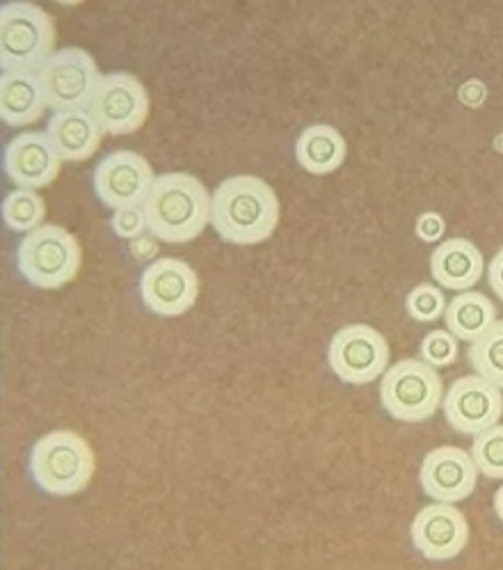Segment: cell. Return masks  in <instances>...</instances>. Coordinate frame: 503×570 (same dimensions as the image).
Returning a JSON list of instances; mask_svg holds the SVG:
<instances>
[{"label":"cell","instance_id":"10","mask_svg":"<svg viewBox=\"0 0 503 570\" xmlns=\"http://www.w3.org/2000/svg\"><path fill=\"white\" fill-rule=\"evenodd\" d=\"M156 181L151 163L129 149L106 154L95 168V193L112 212L126 207H142Z\"/></svg>","mask_w":503,"mask_h":570},{"label":"cell","instance_id":"25","mask_svg":"<svg viewBox=\"0 0 503 570\" xmlns=\"http://www.w3.org/2000/svg\"><path fill=\"white\" fill-rule=\"evenodd\" d=\"M418 351H422L424 362L440 370V366H448L457 360V337L448 331H433L424 337Z\"/></svg>","mask_w":503,"mask_h":570},{"label":"cell","instance_id":"14","mask_svg":"<svg viewBox=\"0 0 503 570\" xmlns=\"http://www.w3.org/2000/svg\"><path fill=\"white\" fill-rule=\"evenodd\" d=\"M424 493L435 502H463L467 500L479 481V468L474 456L460 446H437L428 452L422 472H418Z\"/></svg>","mask_w":503,"mask_h":570},{"label":"cell","instance_id":"6","mask_svg":"<svg viewBox=\"0 0 503 570\" xmlns=\"http://www.w3.org/2000/svg\"><path fill=\"white\" fill-rule=\"evenodd\" d=\"M444 399V383L435 366L424 360L405 357L387 366L381 381L383 409L405 424L431 420Z\"/></svg>","mask_w":503,"mask_h":570},{"label":"cell","instance_id":"24","mask_svg":"<svg viewBox=\"0 0 503 570\" xmlns=\"http://www.w3.org/2000/svg\"><path fill=\"white\" fill-rule=\"evenodd\" d=\"M446 296L440 287H435V284L431 282H424V284H416V287L407 294V301H405V307H407V314L418 321V323H431V321H437L440 316H444L446 312Z\"/></svg>","mask_w":503,"mask_h":570},{"label":"cell","instance_id":"30","mask_svg":"<svg viewBox=\"0 0 503 570\" xmlns=\"http://www.w3.org/2000/svg\"><path fill=\"white\" fill-rule=\"evenodd\" d=\"M494 513L503 522V483L499 485V491L494 493Z\"/></svg>","mask_w":503,"mask_h":570},{"label":"cell","instance_id":"4","mask_svg":"<svg viewBox=\"0 0 503 570\" xmlns=\"http://www.w3.org/2000/svg\"><path fill=\"white\" fill-rule=\"evenodd\" d=\"M56 53L53 17L28 0L0 6V65L3 71H39Z\"/></svg>","mask_w":503,"mask_h":570},{"label":"cell","instance_id":"20","mask_svg":"<svg viewBox=\"0 0 503 570\" xmlns=\"http://www.w3.org/2000/svg\"><path fill=\"white\" fill-rule=\"evenodd\" d=\"M444 321L448 333L472 344L496 323V307L485 294L460 292L448 301Z\"/></svg>","mask_w":503,"mask_h":570},{"label":"cell","instance_id":"29","mask_svg":"<svg viewBox=\"0 0 503 570\" xmlns=\"http://www.w3.org/2000/svg\"><path fill=\"white\" fill-rule=\"evenodd\" d=\"M487 282L492 292L503 301V248L487 264Z\"/></svg>","mask_w":503,"mask_h":570},{"label":"cell","instance_id":"13","mask_svg":"<svg viewBox=\"0 0 503 570\" xmlns=\"http://www.w3.org/2000/svg\"><path fill=\"white\" fill-rule=\"evenodd\" d=\"M410 537L412 546L426 559L448 561L467 548L470 522L453 502H433L414 515Z\"/></svg>","mask_w":503,"mask_h":570},{"label":"cell","instance_id":"22","mask_svg":"<svg viewBox=\"0 0 503 570\" xmlns=\"http://www.w3.org/2000/svg\"><path fill=\"white\" fill-rule=\"evenodd\" d=\"M470 362L479 376L503 390V321H496L483 337L472 342Z\"/></svg>","mask_w":503,"mask_h":570},{"label":"cell","instance_id":"9","mask_svg":"<svg viewBox=\"0 0 503 570\" xmlns=\"http://www.w3.org/2000/svg\"><path fill=\"white\" fill-rule=\"evenodd\" d=\"M103 134H136L149 115V95L134 73H103L88 106Z\"/></svg>","mask_w":503,"mask_h":570},{"label":"cell","instance_id":"15","mask_svg":"<svg viewBox=\"0 0 503 570\" xmlns=\"http://www.w3.org/2000/svg\"><path fill=\"white\" fill-rule=\"evenodd\" d=\"M3 168L17 188L37 190L47 188L60 175L62 158L47 131H23L8 142Z\"/></svg>","mask_w":503,"mask_h":570},{"label":"cell","instance_id":"1","mask_svg":"<svg viewBox=\"0 0 503 570\" xmlns=\"http://www.w3.org/2000/svg\"><path fill=\"white\" fill-rule=\"evenodd\" d=\"M279 223V199L262 177L236 175L211 193V227L234 246H257Z\"/></svg>","mask_w":503,"mask_h":570},{"label":"cell","instance_id":"18","mask_svg":"<svg viewBox=\"0 0 503 570\" xmlns=\"http://www.w3.org/2000/svg\"><path fill=\"white\" fill-rule=\"evenodd\" d=\"M37 71H3L0 76V119L8 127H28L47 110Z\"/></svg>","mask_w":503,"mask_h":570},{"label":"cell","instance_id":"19","mask_svg":"<svg viewBox=\"0 0 503 570\" xmlns=\"http://www.w3.org/2000/svg\"><path fill=\"white\" fill-rule=\"evenodd\" d=\"M296 158L312 175H329L346 160V140L329 125L307 127L296 142Z\"/></svg>","mask_w":503,"mask_h":570},{"label":"cell","instance_id":"2","mask_svg":"<svg viewBox=\"0 0 503 570\" xmlns=\"http://www.w3.org/2000/svg\"><path fill=\"white\" fill-rule=\"evenodd\" d=\"M142 207L149 232L165 243L193 240L211 223V193L188 173L158 175Z\"/></svg>","mask_w":503,"mask_h":570},{"label":"cell","instance_id":"27","mask_svg":"<svg viewBox=\"0 0 503 570\" xmlns=\"http://www.w3.org/2000/svg\"><path fill=\"white\" fill-rule=\"evenodd\" d=\"M129 253H131L136 259H140V262L151 259V257H156V253H158V238H156L151 232H145V234H140V236H136V238L129 240Z\"/></svg>","mask_w":503,"mask_h":570},{"label":"cell","instance_id":"12","mask_svg":"<svg viewBox=\"0 0 503 570\" xmlns=\"http://www.w3.org/2000/svg\"><path fill=\"white\" fill-rule=\"evenodd\" d=\"M197 292V273L190 264L175 257L156 259L140 275V298L158 316L186 314L195 305Z\"/></svg>","mask_w":503,"mask_h":570},{"label":"cell","instance_id":"11","mask_svg":"<svg viewBox=\"0 0 503 570\" xmlns=\"http://www.w3.org/2000/svg\"><path fill=\"white\" fill-rule=\"evenodd\" d=\"M442 409L451 429L465 435H479L501 422L503 390L479 374H467L448 385Z\"/></svg>","mask_w":503,"mask_h":570},{"label":"cell","instance_id":"16","mask_svg":"<svg viewBox=\"0 0 503 570\" xmlns=\"http://www.w3.org/2000/svg\"><path fill=\"white\" fill-rule=\"evenodd\" d=\"M47 134L60 158L69 163L90 158L103 140V129L88 108L56 110L49 119Z\"/></svg>","mask_w":503,"mask_h":570},{"label":"cell","instance_id":"5","mask_svg":"<svg viewBox=\"0 0 503 570\" xmlns=\"http://www.w3.org/2000/svg\"><path fill=\"white\" fill-rule=\"evenodd\" d=\"M80 243L60 225L45 223L28 232L17 248V268L37 289H60L80 271Z\"/></svg>","mask_w":503,"mask_h":570},{"label":"cell","instance_id":"3","mask_svg":"<svg viewBox=\"0 0 503 570\" xmlns=\"http://www.w3.org/2000/svg\"><path fill=\"white\" fill-rule=\"evenodd\" d=\"M30 476L39 491L53 498L82 493L95 476V452L76 431H51L30 450Z\"/></svg>","mask_w":503,"mask_h":570},{"label":"cell","instance_id":"21","mask_svg":"<svg viewBox=\"0 0 503 570\" xmlns=\"http://www.w3.org/2000/svg\"><path fill=\"white\" fill-rule=\"evenodd\" d=\"M3 220L12 232H32L47 220V202L37 190L14 188L3 199Z\"/></svg>","mask_w":503,"mask_h":570},{"label":"cell","instance_id":"8","mask_svg":"<svg viewBox=\"0 0 503 570\" xmlns=\"http://www.w3.org/2000/svg\"><path fill=\"white\" fill-rule=\"evenodd\" d=\"M37 73L51 110L88 108L101 80L95 58L76 47L56 51Z\"/></svg>","mask_w":503,"mask_h":570},{"label":"cell","instance_id":"23","mask_svg":"<svg viewBox=\"0 0 503 570\" xmlns=\"http://www.w3.org/2000/svg\"><path fill=\"white\" fill-rule=\"evenodd\" d=\"M472 456L481 474L503 481V424H494L474 435Z\"/></svg>","mask_w":503,"mask_h":570},{"label":"cell","instance_id":"17","mask_svg":"<svg viewBox=\"0 0 503 570\" xmlns=\"http://www.w3.org/2000/svg\"><path fill=\"white\" fill-rule=\"evenodd\" d=\"M431 273L444 289L470 292L485 273V259L472 240L453 236L435 248Z\"/></svg>","mask_w":503,"mask_h":570},{"label":"cell","instance_id":"7","mask_svg":"<svg viewBox=\"0 0 503 570\" xmlns=\"http://www.w3.org/2000/svg\"><path fill=\"white\" fill-rule=\"evenodd\" d=\"M329 370L348 385H368L389 366V344L366 323H353L332 337L327 348Z\"/></svg>","mask_w":503,"mask_h":570},{"label":"cell","instance_id":"26","mask_svg":"<svg viewBox=\"0 0 503 570\" xmlns=\"http://www.w3.org/2000/svg\"><path fill=\"white\" fill-rule=\"evenodd\" d=\"M110 227L119 238L131 240L145 232H149L147 225V214L145 207H126V209H117L110 218Z\"/></svg>","mask_w":503,"mask_h":570},{"label":"cell","instance_id":"28","mask_svg":"<svg viewBox=\"0 0 503 570\" xmlns=\"http://www.w3.org/2000/svg\"><path fill=\"white\" fill-rule=\"evenodd\" d=\"M444 234V218L440 214H424L416 220V236L422 240H437Z\"/></svg>","mask_w":503,"mask_h":570}]
</instances>
